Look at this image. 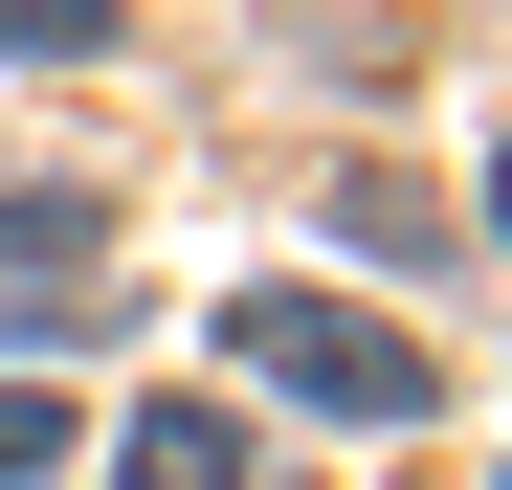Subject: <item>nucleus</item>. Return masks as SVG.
I'll use <instances>...</instances> for the list:
<instances>
[{
    "mask_svg": "<svg viewBox=\"0 0 512 490\" xmlns=\"http://www.w3.org/2000/svg\"><path fill=\"white\" fill-rule=\"evenodd\" d=\"M223 357L268 379V401H312V424H423V335H379L357 290H312V268H268V290H223Z\"/></svg>",
    "mask_w": 512,
    "mask_h": 490,
    "instance_id": "obj_1",
    "label": "nucleus"
},
{
    "mask_svg": "<svg viewBox=\"0 0 512 490\" xmlns=\"http://www.w3.org/2000/svg\"><path fill=\"white\" fill-rule=\"evenodd\" d=\"M90 268H112V201L90 179H0V335H67Z\"/></svg>",
    "mask_w": 512,
    "mask_h": 490,
    "instance_id": "obj_2",
    "label": "nucleus"
},
{
    "mask_svg": "<svg viewBox=\"0 0 512 490\" xmlns=\"http://www.w3.org/2000/svg\"><path fill=\"white\" fill-rule=\"evenodd\" d=\"M112 490H268V468H245L223 401H134V424H112Z\"/></svg>",
    "mask_w": 512,
    "mask_h": 490,
    "instance_id": "obj_3",
    "label": "nucleus"
},
{
    "mask_svg": "<svg viewBox=\"0 0 512 490\" xmlns=\"http://www.w3.org/2000/svg\"><path fill=\"white\" fill-rule=\"evenodd\" d=\"M112 45V0H0V67H90Z\"/></svg>",
    "mask_w": 512,
    "mask_h": 490,
    "instance_id": "obj_4",
    "label": "nucleus"
},
{
    "mask_svg": "<svg viewBox=\"0 0 512 490\" xmlns=\"http://www.w3.org/2000/svg\"><path fill=\"white\" fill-rule=\"evenodd\" d=\"M45 468H67V401H45V379H0V490H45Z\"/></svg>",
    "mask_w": 512,
    "mask_h": 490,
    "instance_id": "obj_5",
    "label": "nucleus"
},
{
    "mask_svg": "<svg viewBox=\"0 0 512 490\" xmlns=\"http://www.w3.org/2000/svg\"><path fill=\"white\" fill-rule=\"evenodd\" d=\"M490 245H512V156H490Z\"/></svg>",
    "mask_w": 512,
    "mask_h": 490,
    "instance_id": "obj_6",
    "label": "nucleus"
}]
</instances>
